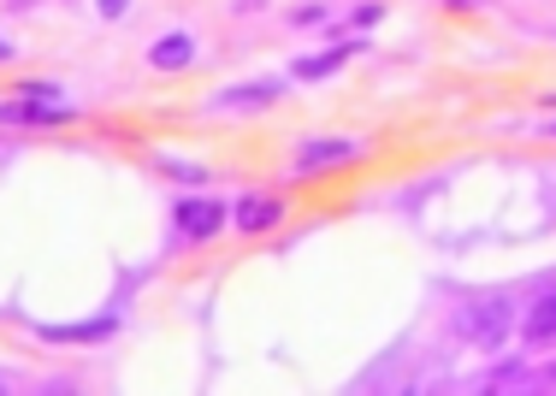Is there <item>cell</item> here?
<instances>
[{
  "mask_svg": "<svg viewBox=\"0 0 556 396\" xmlns=\"http://www.w3.org/2000/svg\"><path fill=\"white\" fill-rule=\"evenodd\" d=\"M72 118H77L72 101H36V95H18V89L0 101V125H18V130H60Z\"/></svg>",
  "mask_w": 556,
  "mask_h": 396,
  "instance_id": "cell-5",
  "label": "cell"
},
{
  "mask_svg": "<svg viewBox=\"0 0 556 396\" xmlns=\"http://www.w3.org/2000/svg\"><path fill=\"white\" fill-rule=\"evenodd\" d=\"M521 343H556V290H545V296H539L533 308H527Z\"/></svg>",
  "mask_w": 556,
  "mask_h": 396,
  "instance_id": "cell-10",
  "label": "cell"
},
{
  "mask_svg": "<svg viewBox=\"0 0 556 396\" xmlns=\"http://www.w3.org/2000/svg\"><path fill=\"white\" fill-rule=\"evenodd\" d=\"M539 385H545V391H556V361H551V367H539Z\"/></svg>",
  "mask_w": 556,
  "mask_h": 396,
  "instance_id": "cell-18",
  "label": "cell"
},
{
  "mask_svg": "<svg viewBox=\"0 0 556 396\" xmlns=\"http://www.w3.org/2000/svg\"><path fill=\"white\" fill-rule=\"evenodd\" d=\"M551 137H556V125H551Z\"/></svg>",
  "mask_w": 556,
  "mask_h": 396,
  "instance_id": "cell-22",
  "label": "cell"
},
{
  "mask_svg": "<svg viewBox=\"0 0 556 396\" xmlns=\"http://www.w3.org/2000/svg\"><path fill=\"white\" fill-rule=\"evenodd\" d=\"M362 36H343L338 48H320V54H296L290 60V77H296V84H326V77H338L343 65H350L355 54H362Z\"/></svg>",
  "mask_w": 556,
  "mask_h": 396,
  "instance_id": "cell-7",
  "label": "cell"
},
{
  "mask_svg": "<svg viewBox=\"0 0 556 396\" xmlns=\"http://www.w3.org/2000/svg\"><path fill=\"white\" fill-rule=\"evenodd\" d=\"M172 226H178L184 243H214V237H225V226H231V207H225L219 195L190 190V195L172 202Z\"/></svg>",
  "mask_w": 556,
  "mask_h": 396,
  "instance_id": "cell-3",
  "label": "cell"
},
{
  "mask_svg": "<svg viewBox=\"0 0 556 396\" xmlns=\"http://www.w3.org/2000/svg\"><path fill=\"white\" fill-rule=\"evenodd\" d=\"M515 332V308L509 296H473L468 308L456 314V337L473 343V349H503Z\"/></svg>",
  "mask_w": 556,
  "mask_h": 396,
  "instance_id": "cell-1",
  "label": "cell"
},
{
  "mask_svg": "<svg viewBox=\"0 0 556 396\" xmlns=\"http://www.w3.org/2000/svg\"><path fill=\"white\" fill-rule=\"evenodd\" d=\"M355 161H367L362 137H296V149H290V171L296 178H320V171H338Z\"/></svg>",
  "mask_w": 556,
  "mask_h": 396,
  "instance_id": "cell-2",
  "label": "cell"
},
{
  "mask_svg": "<svg viewBox=\"0 0 556 396\" xmlns=\"http://www.w3.org/2000/svg\"><path fill=\"white\" fill-rule=\"evenodd\" d=\"M444 7H450V12H480L485 0H444Z\"/></svg>",
  "mask_w": 556,
  "mask_h": 396,
  "instance_id": "cell-17",
  "label": "cell"
},
{
  "mask_svg": "<svg viewBox=\"0 0 556 396\" xmlns=\"http://www.w3.org/2000/svg\"><path fill=\"white\" fill-rule=\"evenodd\" d=\"M195 60H202V48H195L190 30H166V36H154V42H149V65H154V72H166V77L190 72Z\"/></svg>",
  "mask_w": 556,
  "mask_h": 396,
  "instance_id": "cell-9",
  "label": "cell"
},
{
  "mask_svg": "<svg viewBox=\"0 0 556 396\" xmlns=\"http://www.w3.org/2000/svg\"><path fill=\"white\" fill-rule=\"evenodd\" d=\"M379 18H386V7H379V0H362V7H355V30H374Z\"/></svg>",
  "mask_w": 556,
  "mask_h": 396,
  "instance_id": "cell-14",
  "label": "cell"
},
{
  "mask_svg": "<svg viewBox=\"0 0 556 396\" xmlns=\"http://www.w3.org/2000/svg\"><path fill=\"white\" fill-rule=\"evenodd\" d=\"M533 385H539V373L521 355H515V361H497L492 373H485V391H533Z\"/></svg>",
  "mask_w": 556,
  "mask_h": 396,
  "instance_id": "cell-11",
  "label": "cell"
},
{
  "mask_svg": "<svg viewBox=\"0 0 556 396\" xmlns=\"http://www.w3.org/2000/svg\"><path fill=\"white\" fill-rule=\"evenodd\" d=\"M290 95V77H249V84H231L219 95H207V113L214 118H243V113H267Z\"/></svg>",
  "mask_w": 556,
  "mask_h": 396,
  "instance_id": "cell-4",
  "label": "cell"
},
{
  "mask_svg": "<svg viewBox=\"0 0 556 396\" xmlns=\"http://www.w3.org/2000/svg\"><path fill=\"white\" fill-rule=\"evenodd\" d=\"M326 12H332L326 0H308V7H296V12H290V24H320Z\"/></svg>",
  "mask_w": 556,
  "mask_h": 396,
  "instance_id": "cell-16",
  "label": "cell"
},
{
  "mask_svg": "<svg viewBox=\"0 0 556 396\" xmlns=\"http://www.w3.org/2000/svg\"><path fill=\"white\" fill-rule=\"evenodd\" d=\"M154 166H161L172 183H190V190H195V183H207V166L202 161H184V154H161Z\"/></svg>",
  "mask_w": 556,
  "mask_h": 396,
  "instance_id": "cell-12",
  "label": "cell"
},
{
  "mask_svg": "<svg viewBox=\"0 0 556 396\" xmlns=\"http://www.w3.org/2000/svg\"><path fill=\"white\" fill-rule=\"evenodd\" d=\"M118 332L113 314L101 320H54V325H36V343H54V349H84V343H108Z\"/></svg>",
  "mask_w": 556,
  "mask_h": 396,
  "instance_id": "cell-8",
  "label": "cell"
},
{
  "mask_svg": "<svg viewBox=\"0 0 556 396\" xmlns=\"http://www.w3.org/2000/svg\"><path fill=\"white\" fill-rule=\"evenodd\" d=\"M12 60H18V48H12L7 36H0V65H12Z\"/></svg>",
  "mask_w": 556,
  "mask_h": 396,
  "instance_id": "cell-19",
  "label": "cell"
},
{
  "mask_svg": "<svg viewBox=\"0 0 556 396\" xmlns=\"http://www.w3.org/2000/svg\"><path fill=\"white\" fill-rule=\"evenodd\" d=\"M285 226V202L278 195H261V190H243L231 202V231L237 237H267V231H278Z\"/></svg>",
  "mask_w": 556,
  "mask_h": 396,
  "instance_id": "cell-6",
  "label": "cell"
},
{
  "mask_svg": "<svg viewBox=\"0 0 556 396\" xmlns=\"http://www.w3.org/2000/svg\"><path fill=\"white\" fill-rule=\"evenodd\" d=\"M18 95H36V101H65V84H54V77H24Z\"/></svg>",
  "mask_w": 556,
  "mask_h": 396,
  "instance_id": "cell-13",
  "label": "cell"
},
{
  "mask_svg": "<svg viewBox=\"0 0 556 396\" xmlns=\"http://www.w3.org/2000/svg\"><path fill=\"white\" fill-rule=\"evenodd\" d=\"M545 107H551V113H556V89H545Z\"/></svg>",
  "mask_w": 556,
  "mask_h": 396,
  "instance_id": "cell-20",
  "label": "cell"
},
{
  "mask_svg": "<svg viewBox=\"0 0 556 396\" xmlns=\"http://www.w3.org/2000/svg\"><path fill=\"white\" fill-rule=\"evenodd\" d=\"M7 391H12V379H7V373H0V396H7Z\"/></svg>",
  "mask_w": 556,
  "mask_h": 396,
  "instance_id": "cell-21",
  "label": "cell"
},
{
  "mask_svg": "<svg viewBox=\"0 0 556 396\" xmlns=\"http://www.w3.org/2000/svg\"><path fill=\"white\" fill-rule=\"evenodd\" d=\"M89 7H96L101 18H108V24H118V18H125V12H130V7H137V0H89Z\"/></svg>",
  "mask_w": 556,
  "mask_h": 396,
  "instance_id": "cell-15",
  "label": "cell"
}]
</instances>
